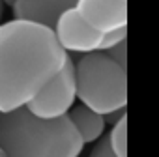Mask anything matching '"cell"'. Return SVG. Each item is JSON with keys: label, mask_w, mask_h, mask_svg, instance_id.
<instances>
[{"label": "cell", "mask_w": 159, "mask_h": 157, "mask_svg": "<svg viewBox=\"0 0 159 157\" xmlns=\"http://www.w3.org/2000/svg\"><path fill=\"white\" fill-rule=\"evenodd\" d=\"M69 120L73 122L75 129L79 131V135L84 140V144L101 138L103 129H105L103 114H99V112L92 110L90 107L83 105V107H75V109L69 110Z\"/></svg>", "instance_id": "ba28073f"}, {"label": "cell", "mask_w": 159, "mask_h": 157, "mask_svg": "<svg viewBox=\"0 0 159 157\" xmlns=\"http://www.w3.org/2000/svg\"><path fill=\"white\" fill-rule=\"evenodd\" d=\"M111 148L118 157H127V116L124 114L109 133Z\"/></svg>", "instance_id": "9c48e42d"}, {"label": "cell", "mask_w": 159, "mask_h": 157, "mask_svg": "<svg viewBox=\"0 0 159 157\" xmlns=\"http://www.w3.org/2000/svg\"><path fill=\"white\" fill-rule=\"evenodd\" d=\"M2 10H4V6H2V0H0V17H2Z\"/></svg>", "instance_id": "5bb4252c"}, {"label": "cell", "mask_w": 159, "mask_h": 157, "mask_svg": "<svg viewBox=\"0 0 159 157\" xmlns=\"http://www.w3.org/2000/svg\"><path fill=\"white\" fill-rule=\"evenodd\" d=\"M83 146L69 114L39 118L26 105L0 112V148L6 157H79Z\"/></svg>", "instance_id": "7a4b0ae2"}, {"label": "cell", "mask_w": 159, "mask_h": 157, "mask_svg": "<svg viewBox=\"0 0 159 157\" xmlns=\"http://www.w3.org/2000/svg\"><path fill=\"white\" fill-rule=\"evenodd\" d=\"M0 157H6V153H4V150L0 148Z\"/></svg>", "instance_id": "9a60e30c"}, {"label": "cell", "mask_w": 159, "mask_h": 157, "mask_svg": "<svg viewBox=\"0 0 159 157\" xmlns=\"http://www.w3.org/2000/svg\"><path fill=\"white\" fill-rule=\"evenodd\" d=\"M112 60H116L120 65H124L125 67V64H127V41L124 39V41H120L118 45H114V47H111V49H107L105 51Z\"/></svg>", "instance_id": "8fae6325"}, {"label": "cell", "mask_w": 159, "mask_h": 157, "mask_svg": "<svg viewBox=\"0 0 159 157\" xmlns=\"http://www.w3.org/2000/svg\"><path fill=\"white\" fill-rule=\"evenodd\" d=\"M90 157H118V155H116L114 150L111 148L109 137H103V138H99V144L92 150Z\"/></svg>", "instance_id": "7c38bea8"}, {"label": "cell", "mask_w": 159, "mask_h": 157, "mask_svg": "<svg viewBox=\"0 0 159 157\" xmlns=\"http://www.w3.org/2000/svg\"><path fill=\"white\" fill-rule=\"evenodd\" d=\"M66 58L52 28L23 19L0 25V112L28 105Z\"/></svg>", "instance_id": "6da1fadb"}, {"label": "cell", "mask_w": 159, "mask_h": 157, "mask_svg": "<svg viewBox=\"0 0 159 157\" xmlns=\"http://www.w3.org/2000/svg\"><path fill=\"white\" fill-rule=\"evenodd\" d=\"M124 39H127V26L116 28V30H111V32H103V38H101V43H99L98 51H107V49L118 45Z\"/></svg>", "instance_id": "30bf717a"}, {"label": "cell", "mask_w": 159, "mask_h": 157, "mask_svg": "<svg viewBox=\"0 0 159 157\" xmlns=\"http://www.w3.org/2000/svg\"><path fill=\"white\" fill-rule=\"evenodd\" d=\"M77 99V78L75 64L67 56L64 67L28 101V109L39 118H58L69 112Z\"/></svg>", "instance_id": "277c9868"}, {"label": "cell", "mask_w": 159, "mask_h": 157, "mask_svg": "<svg viewBox=\"0 0 159 157\" xmlns=\"http://www.w3.org/2000/svg\"><path fill=\"white\" fill-rule=\"evenodd\" d=\"M54 34L56 39L60 41V45L66 51H73V52H92L99 49L103 32L94 28L77 8H69L67 11H64L54 26Z\"/></svg>", "instance_id": "5b68a950"}, {"label": "cell", "mask_w": 159, "mask_h": 157, "mask_svg": "<svg viewBox=\"0 0 159 157\" xmlns=\"http://www.w3.org/2000/svg\"><path fill=\"white\" fill-rule=\"evenodd\" d=\"M17 0H2V4H8V6H13Z\"/></svg>", "instance_id": "4fadbf2b"}, {"label": "cell", "mask_w": 159, "mask_h": 157, "mask_svg": "<svg viewBox=\"0 0 159 157\" xmlns=\"http://www.w3.org/2000/svg\"><path fill=\"white\" fill-rule=\"evenodd\" d=\"M75 8L101 32L127 26V0H77Z\"/></svg>", "instance_id": "8992f818"}, {"label": "cell", "mask_w": 159, "mask_h": 157, "mask_svg": "<svg viewBox=\"0 0 159 157\" xmlns=\"http://www.w3.org/2000/svg\"><path fill=\"white\" fill-rule=\"evenodd\" d=\"M77 97L83 105L107 116L127 105L125 67L107 52H86L75 64Z\"/></svg>", "instance_id": "3957f363"}, {"label": "cell", "mask_w": 159, "mask_h": 157, "mask_svg": "<svg viewBox=\"0 0 159 157\" xmlns=\"http://www.w3.org/2000/svg\"><path fill=\"white\" fill-rule=\"evenodd\" d=\"M77 6V0H17L11 6L13 19L32 21L54 30L60 15Z\"/></svg>", "instance_id": "52a82bcc"}]
</instances>
